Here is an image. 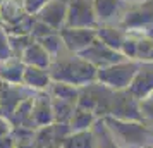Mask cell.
I'll return each mask as SVG.
<instances>
[{
	"instance_id": "1",
	"label": "cell",
	"mask_w": 153,
	"mask_h": 148,
	"mask_svg": "<svg viewBox=\"0 0 153 148\" xmlns=\"http://www.w3.org/2000/svg\"><path fill=\"white\" fill-rule=\"evenodd\" d=\"M77 105L93 112L98 119L114 117L143 122L138 100L129 93V90H112L98 81L79 88Z\"/></svg>"
},
{
	"instance_id": "2",
	"label": "cell",
	"mask_w": 153,
	"mask_h": 148,
	"mask_svg": "<svg viewBox=\"0 0 153 148\" xmlns=\"http://www.w3.org/2000/svg\"><path fill=\"white\" fill-rule=\"evenodd\" d=\"M48 74L52 81L67 83L76 88H81V86L97 81V69L90 62L81 59L77 54H71L65 48L52 59Z\"/></svg>"
},
{
	"instance_id": "3",
	"label": "cell",
	"mask_w": 153,
	"mask_h": 148,
	"mask_svg": "<svg viewBox=\"0 0 153 148\" xmlns=\"http://www.w3.org/2000/svg\"><path fill=\"white\" fill-rule=\"evenodd\" d=\"M105 126L120 148H153V129L139 120L103 117Z\"/></svg>"
},
{
	"instance_id": "4",
	"label": "cell",
	"mask_w": 153,
	"mask_h": 148,
	"mask_svg": "<svg viewBox=\"0 0 153 148\" xmlns=\"http://www.w3.org/2000/svg\"><path fill=\"white\" fill-rule=\"evenodd\" d=\"M119 26L127 35L153 38V0L129 4Z\"/></svg>"
},
{
	"instance_id": "5",
	"label": "cell",
	"mask_w": 153,
	"mask_h": 148,
	"mask_svg": "<svg viewBox=\"0 0 153 148\" xmlns=\"http://www.w3.org/2000/svg\"><path fill=\"white\" fill-rule=\"evenodd\" d=\"M139 64L141 62H138V60L124 59L122 62H117L114 65L103 67V69H98L97 81L112 88V90H127L131 86L134 76H136V72H138Z\"/></svg>"
},
{
	"instance_id": "6",
	"label": "cell",
	"mask_w": 153,
	"mask_h": 148,
	"mask_svg": "<svg viewBox=\"0 0 153 148\" xmlns=\"http://www.w3.org/2000/svg\"><path fill=\"white\" fill-rule=\"evenodd\" d=\"M98 26L93 0H69L67 4V17L64 28H90Z\"/></svg>"
},
{
	"instance_id": "7",
	"label": "cell",
	"mask_w": 153,
	"mask_h": 148,
	"mask_svg": "<svg viewBox=\"0 0 153 148\" xmlns=\"http://www.w3.org/2000/svg\"><path fill=\"white\" fill-rule=\"evenodd\" d=\"M36 91L26 88L24 85H10L0 79V117L9 120L19 103L33 97Z\"/></svg>"
},
{
	"instance_id": "8",
	"label": "cell",
	"mask_w": 153,
	"mask_h": 148,
	"mask_svg": "<svg viewBox=\"0 0 153 148\" xmlns=\"http://www.w3.org/2000/svg\"><path fill=\"white\" fill-rule=\"evenodd\" d=\"M77 55L81 57V59H84L86 62H90L97 71L103 69V67H108V65H114V64H117V62H122L126 59L120 52L110 48V47H107V45L102 43L100 40H95L88 48L83 50V52L77 54Z\"/></svg>"
},
{
	"instance_id": "9",
	"label": "cell",
	"mask_w": 153,
	"mask_h": 148,
	"mask_svg": "<svg viewBox=\"0 0 153 148\" xmlns=\"http://www.w3.org/2000/svg\"><path fill=\"white\" fill-rule=\"evenodd\" d=\"M69 133V124L52 122L48 126L38 127L35 131V138L31 141V148H60L62 141Z\"/></svg>"
},
{
	"instance_id": "10",
	"label": "cell",
	"mask_w": 153,
	"mask_h": 148,
	"mask_svg": "<svg viewBox=\"0 0 153 148\" xmlns=\"http://www.w3.org/2000/svg\"><path fill=\"white\" fill-rule=\"evenodd\" d=\"M64 48L71 54H81L97 40V28H62L60 31Z\"/></svg>"
},
{
	"instance_id": "11",
	"label": "cell",
	"mask_w": 153,
	"mask_h": 148,
	"mask_svg": "<svg viewBox=\"0 0 153 148\" xmlns=\"http://www.w3.org/2000/svg\"><path fill=\"white\" fill-rule=\"evenodd\" d=\"M98 24H114L119 26L126 10L129 7L127 0H93Z\"/></svg>"
},
{
	"instance_id": "12",
	"label": "cell",
	"mask_w": 153,
	"mask_h": 148,
	"mask_svg": "<svg viewBox=\"0 0 153 148\" xmlns=\"http://www.w3.org/2000/svg\"><path fill=\"white\" fill-rule=\"evenodd\" d=\"M67 4L69 0H50L42 7V10L35 16L38 21L47 24L48 28L60 31L65 26V17H67Z\"/></svg>"
},
{
	"instance_id": "13",
	"label": "cell",
	"mask_w": 153,
	"mask_h": 148,
	"mask_svg": "<svg viewBox=\"0 0 153 148\" xmlns=\"http://www.w3.org/2000/svg\"><path fill=\"white\" fill-rule=\"evenodd\" d=\"M31 122L33 127L48 126L53 122V110H52V97L48 91H36L33 97V105H31Z\"/></svg>"
},
{
	"instance_id": "14",
	"label": "cell",
	"mask_w": 153,
	"mask_h": 148,
	"mask_svg": "<svg viewBox=\"0 0 153 148\" xmlns=\"http://www.w3.org/2000/svg\"><path fill=\"white\" fill-rule=\"evenodd\" d=\"M127 90L136 100H141L153 93V62L139 64L138 72Z\"/></svg>"
},
{
	"instance_id": "15",
	"label": "cell",
	"mask_w": 153,
	"mask_h": 148,
	"mask_svg": "<svg viewBox=\"0 0 153 148\" xmlns=\"http://www.w3.org/2000/svg\"><path fill=\"white\" fill-rule=\"evenodd\" d=\"M126 38H127V33L120 26H114V24H98L97 26V40H100L107 47L117 50V52H120Z\"/></svg>"
},
{
	"instance_id": "16",
	"label": "cell",
	"mask_w": 153,
	"mask_h": 148,
	"mask_svg": "<svg viewBox=\"0 0 153 148\" xmlns=\"http://www.w3.org/2000/svg\"><path fill=\"white\" fill-rule=\"evenodd\" d=\"M50 83V74L48 69H42V67H33V65H26L24 67V76H22V85L33 90V91H47Z\"/></svg>"
},
{
	"instance_id": "17",
	"label": "cell",
	"mask_w": 153,
	"mask_h": 148,
	"mask_svg": "<svg viewBox=\"0 0 153 148\" xmlns=\"http://www.w3.org/2000/svg\"><path fill=\"white\" fill-rule=\"evenodd\" d=\"M24 65H33V67H42V69H48L52 64V57L47 50L43 48L38 42H33L28 48L24 50L19 57Z\"/></svg>"
},
{
	"instance_id": "18",
	"label": "cell",
	"mask_w": 153,
	"mask_h": 148,
	"mask_svg": "<svg viewBox=\"0 0 153 148\" xmlns=\"http://www.w3.org/2000/svg\"><path fill=\"white\" fill-rule=\"evenodd\" d=\"M24 64L19 57H12L5 62H0V79L10 85H22Z\"/></svg>"
},
{
	"instance_id": "19",
	"label": "cell",
	"mask_w": 153,
	"mask_h": 148,
	"mask_svg": "<svg viewBox=\"0 0 153 148\" xmlns=\"http://www.w3.org/2000/svg\"><path fill=\"white\" fill-rule=\"evenodd\" d=\"M98 117L93 112L76 105L74 112H72V117L69 120V129L71 131H90L91 127L95 126Z\"/></svg>"
},
{
	"instance_id": "20",
	"label": "cell",
	"mask_w": 153,
	"mask_h": 148,
	"mask_svg": "<svg viewBox=\"0 0 153 148\" xmlns=\"http://www.w3.org/2000/svg\"><path fill=\"white\" fill-rule=\"evenodd\" d=\"M48 95L52 98H59L64 102H71L77 105V95H79V88L67 83H59V81H52L48 86Z\"/></svg>"
},
{
	"instance_id": "21",
	"label": "cell",
	"mask_w": 153,
	"mask_h": 148,
	"mask_svg": "<svg viewBox=\"0 0 153 148\" xmlns=\"http://www.w3.org/2000/svg\"><path fill=\"white\" fill-rule=\"evenodd\" d=\"M60 148H95L93 131H71L62 141Z\"/></svg>"
},
{
	"instance_id": "22",
	"label": "cell",
	"mask_w": 153,
	"mask_h": 148,
	"mask_svg": "<svg viewBox=\"0 0 153 148\" xmlns=\"http://www.w3.org/2000/svg\"><path fill=\"white\" fill-rule=\"evenodd\" d=\"M93 131V138H95V148H120L115 143L114 136L110 134L108 127L105 126L103 119H98L95 126L91 127Z\"/></svg>"
},
{
	"instance_id": "23",
	"label": "cell",
	"mask_w": 153,
	"mask_h": 148,
	"mask_svg": "<svg viewBox=\"0 0 153 148\" xmlns=\"http://www.w3.org/2000/svg\"><path fill=\"white\" fill-rule=\"evenodd\" d=\"M74 109H76V103L64 102V100H59V98H52L53 122H59V124H69Z\"/></svg>"
},
{
	"instance_id": "24",
	"label": "cell",
	"mask_w": 153,
	"mask_h": 148,
	"mask_svg": "<svg viewBox=\"0 0 153 148\" xmlns=\"http://www.w3.org/2000/svg\"><path fill=\"white\" fill-rule=\"evenodd\" d=\"M36 42L48 52L52 59L57 57L64 50V43H62V38H60V33H59V31H53V33L43 36V38H40V40H36Z\"/></svg>"
},
{
	"instance_id": "25",
	"label": "cell",
	"mask_w": 153,
	"mask_h": 148,
	"mask_svg": "<svg viewBox=\"0 0 153 148\" xmlns=\"http://www.w3.org/2000/svg\"><path fill=\"white\" fill-rule=\"evenodd\" d=\"M139 103V112H141V119L146 126L153 129V93H150L148 97L138 100Z\"/></svg>"
},
{
	"instance_id": "26",
	"label": "cell",
	"mask_w": 153,
	"mask_h": 148,
	"mask_svg": "<svg viewBox=\"0 0 153 148\" xmlns=\"http://www.w3.org/2000/svg\"><path fill=\"white\" fill-rule=\"evenodd\" d=\"M12 57H14V54L10 48V43H9V35L5 28L0 24V62H5Z\"/></svg>"
},
{
	"instance_id": "27",
	"label": "cell",
	"mask_w": 153,
	"mask_h": 148,
	"mask_svg": "<svg viewBox=\"0 0 153 148\" xmlns=\"http://www.w3.org/2000/svg\"><path fill=\"white\" fill-rule=\"evenodd\" d=\"M22 5H24V10L28 12L29 16H36L40 10H42V7L47 4V2H50V0H21Z\"/></svg>"
},
{
	"instance_id": "28",
	"label": "cell",
	"mask_w": 153,
	"mask_h": 148,
	"mask_svg": "<svg viewBox=\"0 0 153 148\" xmlns=\"http://www.w3.org/2000/svg\"><path fill=\"white\" fill-rule=\"evenodd\" d=\"M10 122L7 119H4V117H0V136H7L10 133Z\"/></svg>"
},
{
	"instance_id": "29",
	"label": "cell",
	"mask_w": 153,
	"mask_h": 148,
	"mask_svg": "<svg viewBox=\"0 0 153 148\" xmlns=\"http://www.w3.org/2000/svg\"><path fill=\"white\" fill-rule=\"evenodd\" d=\"M14 147V140L10 136H0V148H12Z\"/></svg>"
},
{
	"instance_id": "30",
	"label": "cell",
	"mask_w": 153,
	"mask_h": 148,
	"mask_svg": "<svg viewBox=\"0 0 153 148\" xmlns=\"http://www.w3.org/2000/svg\"><path fill=\"white\" fill-rule=\"evenodd\" d=\"M146 62H153V38H152V45H150V54H148V60Z\"/></svg>"
},
{
	"instance_id": "31",
	"label": "cell",
	"mask_w": 153,
	"mask_h": 148,
	"mask_svg": "<svg viewBox=\"0 0 153 148\" xmlns=\"http://www.w3.org/2000/svg\"><path fill=\"white\" fill-rule=\"evenodd\" d=\"M12 148H31V145H14Z\"/></svg>"
},
{
	"instance_id": "32",
	"label": "cell",
	"mask_w": 153,
	"mask_h": 148,
	"mask_svg": "<svg viewBox=\"0 0 153 148\" xmlns=\"http://www.w3.org/2000/svg\"><path fill=\"white\" fill-rule=\"evenodd\" d=\"M129 4H136V2H143V0H127Z\"/></svg>"
},
{
	"instance_id": "33",
	"label": "cell",
	"mask_w": 153,
	"mask_h": 148,
	"mask_svg": "<svg viewBox=\"0 0 153 148\" xmlns=\"http://www.w3.org/2000/svg\"><path fill=\"white\" fill-rule=\"evenodd\" d=\"M4 2H5V0H0V7H2V4H4Z\"/></svg>"
}]
</instances>
